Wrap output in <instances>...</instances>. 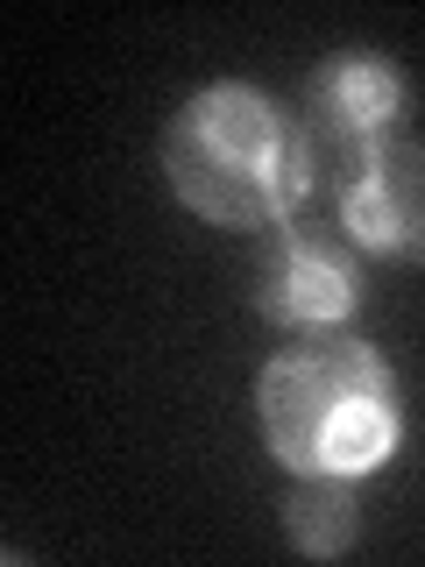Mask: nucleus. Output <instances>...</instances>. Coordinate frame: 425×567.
Masks as SVG:
<instances>
[{"label":"nucleus","mask_w":425,"mask_h":567,"mask_svg":"<svg viewBox=\"0 0 425 567\" xmlns=\"http://www.w3.org/2000/svg\"><path fill=\"white\" fill-rule=\"evenodd\" d=\"M156 164L177 206L235 235L298 220V206L319 192V171H326L305 114L248 79H212L177 100Z\"/></svg>","instance_id":"nucleus-1"},{"label":"nucleus","mask_w":425,"mask_h":567,"mask_svg":"<svg viewBox=\"0 0 425 567\" xmlns=\"http://www.w3.org/2000/svg\"><path fill=\"white\" fill-rule=\"evenodd\" d=\"M256 433L291 475H376L404 440V390L362 333L283 341L256 369Z\"/></svg>","instance_id":"nucleus-2"},{"label":"nucleus","mask_w":425,"mask_h":567,"mask_svg":"<svg viewBox=\"0 0 425 567\" xmlns=\"http://www.w3.org/2000/svg\"><path fill=\"white\" fill-rule=\"evenodd\" d=\"M248 306L277 333H326L362 312V248L333 227L277 220L248 262Z\"/></svg>","instance_id":"nucleus-3"},{"label":"nucleus","mask_w":425,"mask_h":567,"mask_svg":"<svg viewBox=\"0 0 425 567\" xmlns=\"http://www.w3.org/2000/svg\"><path fill=\"white\" fill-rule=\"evenodd\" d=\"M333 213L341 235L376 262H425V142L383 135L341 150L333 164Z\"/></svg>","instance_id":"nucleus-4"},{"label":"nucleus","mask_w":425,"mask_h":567,"mask_svg":"<svg viewBox=\"0 0 425 567\" xmlns=\"http://www.w3.org/2000/svg\"><path fill=\"white\" fill-rule=\"evenodd\" d=\"M418 106V85L390 50H326L305 79V128L333 150H362V142H383V135H404Z\"/></svg>","instance_id":"nucleus-5"},{"label":"nucleus","mask_w":425,"mask_h":567,"mask_svg":"<svg viewBox=\"0 0 425 567\" xmlns=\"http://www.w3.org/2000/svg\"><path fill=\"white\" fill-rule=\"evenodd\" d=\"M283 539L305 560H341L362 539V496H354V475H291V496H283Z\"/></svg>","instance_id":"nucleus-6"}]
</instances>
